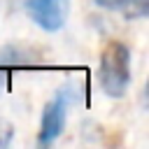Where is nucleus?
<instances>
[{"label":"nucleus","instance_id":"obj_4","mask_svg":"<svg viewBox=\"0 0 149 149\" xmlns=\"http://www.w3.org/2000/svg\"><path fill=\"white\" fill-rule=\"evenodd\" d=\"M98 7H102V9H114V12H119V9H130L133 5H142V9H144V0H93Z\"/></svg>","mask_w":149,"mask_h":149},{"label":"nucleus","instance_id":"obj_3","mask_svg":"<svg viewBox=\"0 0 149 149\" xmlns=\"http://www.w3.org/2000/svg\"><path fill=\"white\" fill-rule=\"evenodd\" d=\"M28 16L47 33H56L65 26L70 14V0H26Z\"/></svg>","mask_w":149,"mask_h":149},{"label":"nucleus","instance_id":"obj_2","mask_svg":"<svg viewBox=\"0 0 149 149\" xmlns=\"http://www.w3.org/2000/svg\"><path fill=\"white\" fill-rule=\"evenodd\" d=\"M72 100H74V86L72 84H65L44 105L42 119H40V133H37V144L40 147H49L63 133L65 121H68V109H70Z\"/></svg>","mask_w":149,"mask_h":149},{"label":"nucleus","instance_id":"obj_1","mask_svg":"<svg viewBox=\"0 0 149 149\" xmlns=\"http://www.w3.org/2000/svg\"><path fill=\"white\" fill-rule=\"evenodd\" d=\"M98 84L109 98L126 95L130 86V49L123 42L112 40L105 44L98 65Z\"/></svg>","mask_w":149,"mask_h":149}]
</instances>
